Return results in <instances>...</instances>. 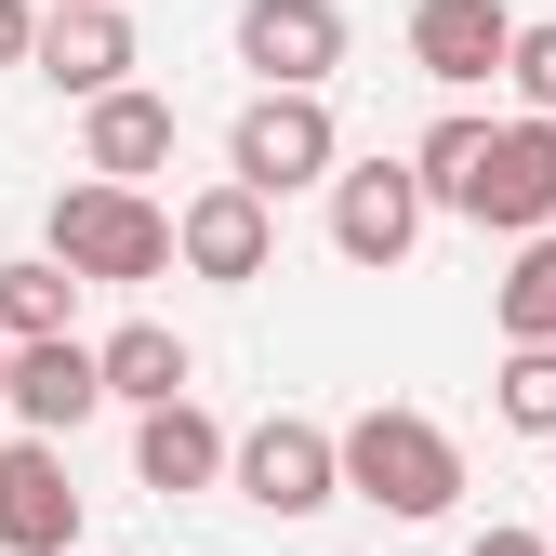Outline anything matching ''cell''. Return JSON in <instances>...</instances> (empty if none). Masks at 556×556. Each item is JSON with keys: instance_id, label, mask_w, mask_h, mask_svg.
Returning a JSON list of instances; mask_svg holds the SVG:
<instances>
[{"instance_id": "obj_1", "label": "cell", "mask_w": 556, "mask_h": 556, "mask_svg": "<svg viewBox=\"0 0 556 556\" xmlns=\"http://www.w3.org/2000/svg\"><path fill=\"white\" fill-rule=\"evenodd\" d=\"M53 252L80 265V278H106V292H132V278L186 265L173 213H160L147 186H119V173H80V186H53Z\"/></svg>"}, {"instance_id": "obj_2", "label": "cell", "mask_w": 556, "mask_h": 556, "mask_svg": "<svg viewBox=\"0 0 556 556\" xmlns=\"http://www.w3.org/2000/svg\"><path fill=\"white\" fill-rule=\"evenodd\" d=\"M344 491L371 517H451L464 504V451L425 410H358V425H344Z\"/></svg>"}, {"instance_id": "obj_3", "label": "cell", "mask_w": 556, "mask_h": 556, "mask_svg": "<svg viewBox=\"0 0 556 556\" xmlns=\"http://www.w3.org/2000/svg\"><path fill=\"white\" fill-rule=\"evenodd\" d=\"M438 213L504 226V239L556 226V119H543V106H530V119H491V132H477V160L451 173V199H438Z\"/></svg>"}, {"instance_id": "obj_4", "label": "cell", "mask_w": 556, "mask_h": 556, "mask_svg": "<svg viewBox=\"0 0 556 556\" xmlns=\"http://www.w3.org/2000/svg\"><path fill=\"white\" fill-rule=\"evenodd\" d=\"M226 173H239V186H265V199L331 186V173H344V132H331V106H318L305 80H265V93L239 106V132H226Z\"/></svg>"}, {"instance_id": "obj_5", "label": "cell", "mask_w": 556, "mask_h": 556, "mask_svg": "<svg viewBox=\"0 0 556 556\" xmlns=\"http://www.w3.org/2000/svg\"><path fill=\"white\" fill-rule=\"evenodd\" d=\"M239 504H265L278 530H292V517H318V504H344V438L331 425H305V410H265V425L239 438Z\"/></svg>"}, {"instance_id": "obj_6", "label": "cell", "mask_w": 556, "mask_h": 556, "mask_svg": "<svg viewBox=\"0 0 556 556\" xmlns=\"http://www.w3.org/2000/svg\"><path fill=\"white\" fill-rule=\"evenodd\" d=\"M425 213H438L425 160H358V173H331V252H344V265H410Z\"/></svg>"}, {"instance_id": "obj_7", "label": "cell", "mask_w": 556, "mask_h": 556, "mask_svg": "<svg viewBox=\"0 0 556 556\" xmlns=\"http://www.w3.org/2000/svg\"><path fill=\"white\" fill-rule=\"evenodd\" d=\"M173 239H186V265H199V278H226V292H252V278L278 265V199L226 173V186H199L186 213H173Z\"/></svg>"}, {"instance_id": "obj_8", "label": "cell", "mask_w": 556, "mask_h": 556, "mask_svg": "<svg viewBox=\"0 0 556 556\" xmlns=\"http://www.w3.org/2000/svg\"><path fill=\"white\" fill-rule=\"evenodd\" d=\"M0 543L14 556H80V491H66V438H14L0 451Z\"/></svg>"}, {"instance_id": "obj_9", "label": "cell", "mask_w": 556, "mask_h": 556, "mask_svg": "<svg viewBox=\"0 0 556 556\" xmlns=\"http://www.w3.org/2000/svg\"><path fill=\"white\" fill-rule=\"evenodd\" d=\"M106 410V344H80V331H40V344H14V425H40V438H80Z\"/></svg>"}, {"instance_id": "obj_10", "label": "cell", "mask_w": 556, "mask_h": 556, "mask_svg": "<svg viewBox=\"0 0 556 556\" xmlns=\"http://www.w3.org/2000/svg\"><path fill=\"white\" fill-rule=\"evenodd\" d=\"M504 53H517V14H504V0H410V66H425L438 93L504 80Z\"/></svg>"}, {"instance_id": "obj_11", "label": "cell", "mask_w": 556, "mask_h": 556, "mask_svg": "<svg viewBox=\"0 0 556 556\" xmlns=\"http://www.w3.org/2000/svg\"><path fill=\"white\" fill-rule=\"evenodd\" d=\"M40 80L53 93H119L132 80V14H119V0H53V14H40Z\"/></svg>"}, {"instance_id": "obj_12", "label": "cell", "mask_w": 556, "mask_h": 556, "mask_svg": "<svg viewBox=\"0 0 556 556\" xmlns=\"http://www.w3.org/2000/svg\"><path fill=\"white\" fill-rule=\"evenodd\" d=\"M239 66L318 93L331 66H344V14H331V0H239Z\"/></svg>"}, {"instance_id": "obj_13", "label": "cell", "mask_w": 556, "mask_h": 556, "mask_svg": "<svg viewBox=\"0 0 556 556\" xmlns=\"http://www.w3.org/2000/svg\"><path fill=\"white\" fill-rule=\"evenodd\" d=\"M226 464H239V438H226V425H213L199 397H160L147 425H132V477H147L160 504H173V491H213Z\"/></svg>"}, {"instance_id": "obj_14", "label": "cell", "mask_w": 556, "mask_h": 556, "mask_svg": "<svg viewBox=\"0 0 556 556\" xmlns=\"http://www.w3.org/2000/svg\"><path fill=\"white\" fill-rule=\"evenodd\" d=\"M160 160H173V106H160V93H132V80H119V93H93V119H80V173L147 186Z\"/></svg>"}, {"instance_id": "obj_15", "label": "cell", "mask_w": 556, "mask_h": 556, "mask_svg": "<svg viewBox=\"0 0 556 556\" xmlns=\"http://www.w3.org/2000/svg\"><path fill=\"white\" fill-rule=\"evenodd\" d=\"M491 318H504V344H556V226L517 239V265L491 278Z\"/></svg>"}, {"instance_id": "obj_16", "label": "cell", "mask_w": 556, "mask_h": 556, "mask_svg": "<svg viewBox=\"0 0 556 556\" xmlns=\"http://www.w3.org/2000/svg\"><path fill=\"white\" fill-rule=\"evenodd\" d=\"M93 278L66 265V252H27V265H0V331L14 344H40V331H66V305H80Z\"/></svg>"}, {"instance_id": "obj_17", "label": "cell", "mask_w": 556, "mask_h": 556, "mask_svg": "<svg viewBox=\"0 0 556 556\" xmlns=\"http://www.w3.org/2000/svg\"><path fill=\"white\" fill-rule=\"evenodd\" d=\"M106 397H132V410H160V397H186V331H160V318H132V331H106Z\"/></svg>"}, {"instance_id": "obj_18", "label": "cell", "mask_w": 556, "mask_h": 556, "mask_svg": "<svg viewBox=\"0 0 556 556\" xmlns=\"http://www.w3.org/2000/svg\"><path fill=\"white\" fill-rule=\"evenodd\" d=\"M491 384H504V425L517 438H556V344H517Z\"/></svg>"}, {"instance_id": "obj_19", "label": "cell", "mask_w": 556, "mask_h": 556, "mask_svg": "<svg viewBox=\"0 0 556 556\" xmlns=\"http://www.w3.org/2000/svg\"><path fill=\"white\" fill-rule=\"evenodd\" d=\"M504 80H517V106H543V119H556V27H517Z\"/></svg>"}, {"instance_id": "obj_20", "label": "cell", "mask_w": 556, "mask_h": 556, "mask_svg": "<svg viewBox=\"0 0 556 556\" xmlns=\"http://www.w3.org/2000/svg\"><path fill=\"white\" fill-rule=\"evenodd\" d=\"M40 14L53 0H0V66H40Z\"/></svg>"}, {"instance_id": "obj_21", "label": "cell", "mask_w": 556, "mask_h": 556, "mask_svg": "<svg viewBox=\"0 0 556 556\" xmlns=\"http://www.w3.org/2000/svg\"><path fill=\"white\" fill-rule=\"evenodd\" d=\"M464 556H556V543H543V530H477Z\"/></svg>"}, {"instance_id": "obj_22", "label": "cell", "mask_w": 556, "mask_h": 556, "mask_svg": "<svg viewBox=\"0 0 556 556\" xmlns=\"http://www.w3.org/2000/svg\"><path fill=\"white\" fill-rule=\"evenodd\" d=\"M0 410H14V331H0Z\"/></svg>"}]
</instances>
